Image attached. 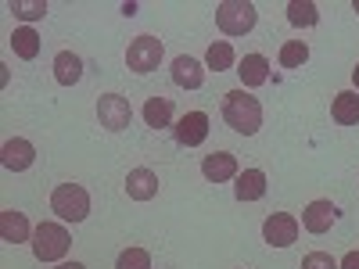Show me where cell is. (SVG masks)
I'll return each mask as SVG.
<instances>
[{
  "instance_id": "obj_1",
  "label": "cell",
  "mask_w": 359,
  "mask_h": 269,
  "mask_svg": "<svg viewBox=\"0 0 359 269\" xmlns=\"http://www.w3.org/2000/svg\"><path fill=\"white\" fill-rule=\"evenodd\" d=\"M223 118H226V126L233 133L255 137L259 126H262V104H259V97L245 94V86L230 90V94H223Z\"/></svg>"
},
{
  "instance_id": "obj_2",
  "label": "cell",
  "mask_w": 359,
  "mask_h": 269,
  "mask_svg": "<svg viewBox=\"0 0 359 269\" xmlns=\"http://www.w3.org/2000/svg\"><path fill=\"white\" fill-rule=\"evenodd\" d=\"M255 22H259V11H255V4H248V0H223V4H216V25L226 36L252 33Z\"/></svg>"
},
{
  "instance_id": "obj_3",
  "label": "cell",
  "mask_w": 359,
  "mask_h": 269,
  "mask_svg": "<svg viewBox=\"0 0 359 269\" xmlns=\"http://www.w3.org/2000/svg\"><path fill=\"white\" fill-rule=\"evenodd\" d=\"M72 248V237L65 226H57V223H40L33 230V255L40 262H57V258H65Z\"/></svg>"
},
{
  "instance_id": "obj_4",
  "label": "cell",
  "mask_w": 359,
  "mask_h": 269,
  "mask_svg": "<svg viewBox=\"0 0 359 269\" xmlns=\"http://www.w3.org/2000/svg\"><path fill=\"white\" fill-rule=\"evenodd\" d=\"M50 208L65 223H83L90 216V194L79 184H62V187H54V194H50Z\"/></svg>"
},
{
  "instance_id": "obj_5",
  "label": "cell",
  "mask_w": 359,
  "mask_h": 269,
  "mask_svg": "<svg viewBox=\"0 0 359 269\" xmlns=\"http://www.w3.org/2000/svg\"><path fill=\"white\" fill-rule=\"evenodd\" d=\"M162 62V40L158 36H137L130 47H126V65L130 72H155Z\"/></svg>"
},
{
  "instance_id": "obj_6",
  "label": "cell",
  "mask_w": 359,
  "mask_h": 269,
  "mask_svg": "<svg viewBox=\"0 0 359 269\" xmlns=\"http://www.w3.org/2000/svg\"><path fill=\"white\" fill-rule=\"evenodd\" d=\"M97 118H101V126L108 133H123L130 126V118H133V108L126 97H118V94H101L97 97Z\"/></svg>"
},
{
  "instance_id": "obj_7",
  "label": "cell",
  "mask_w": 359,
  "mask_h": 269,
  "mask_svg": "<svg viewBox=\"0 0 359 269\" xmlns=\"http://www.w3.org/2000/svg\"><path fill=\"white\" fill-rule=\"evenodd\" d=\"M262 237L269 248H287L298 241V219L287 216V212H273L266 223H262Z\"/></svg>"
},
{
  "instance_id": "obj_8",
  "label": "cell",
  "mask_w": 359,
  "mask_h": 269,
  "mask_svg": "<svg viewBox=\"0 0 359 269\" xmlns=\"http://www.w3.org/2000/svg\"><path fill=\"white\" fill-rule=\"evenodd\" d=\"M176 144L180 147H198L205 137H208V115L205 111H187L184 118L176 123Z\"/></svg>"
},
{
  "instance_id": "obj_9",
  "label": "cell",
  "mask_w": 359,
  "mask_h": 269,
  "mask_svg": "<svg viewBox=\"0 0 359 269\" xmlns=\"http://www.w3.org/2000/svg\"><path fill=\"white\" fill-rule=\"evenodd\" d=\"M0 162H4V169H11V172H25L36 162V147L29 140H22V137H15V140H8L4 147H0Z\"/></svg>"
},
{
  "instance_id": "obj_10",
  "label": "cell",
  "mask_w": 359,
  "mask_h": 269,
  "mask_svg": "<svg viewBox=\"0 0 359 269\" xmlns=\"http://www.w3.org/2000/svg\"><path fill=\"white\" fill-rule=\"evenodd\" d=\"M334 219H338V208L331 205V201H309L306 205V212H302V226L309 230V233H327L334 226Z\"/></svg>"
},
{
  "instance_id": "obj_11",
  "label": "cell",
  "mask_w": 359,
  "mask_h": 269,
  "mask_svg": "<svg viewBox=\"0 0 359 269\" xmlns=\"http://www.w3.org/2000/svg\"><path fill=\"white\" fill-rule=\"evenodd\" d=\"M201 176L208 184H226V179L237 176V158L230 151H216V155H205L201 162Z\"/></svg>"
},
{
  "instance_id": "obj_12",
  "label": "cell",
  "mask_w": 359,
  "mask_h": 269,
  "mask_svg": "<svg viewBox=\"0 0 359 269\" xmlns=\"http://www.w3.org/2000/svg\"><path fill=\"white\" fill-rule=\"evenodd\" d=\"M29 237H33V230H29L25 212L4 208V212H0V241H8V244H25Z\"/></svg>"
},
{
  "instance_id": "obj_13",
  "label": "cell",
  "mask_w": 359,
  "mask_h": 269,
  "mask_svg": "<svg viewBox=\"0 0 359 269\" xmlns=\"http://www.w3.org/2000/svg\"><path fill=\"white\" fill-rule=\"evenodd\" d=\"M172 83H176L180 90H198V86L205 83V69H201L198 57L180 54L176 62H172Z\"/></svg>"
},
{
  "instance_id": "obj_14",
  "label": "cell",
  "mask_w": 359,
  "mask_h": 269,
  "mask_svg": "<svg viewBox=\"0 0 359 269\" xmlns=\"http://www.w3.org/2000/svg\"><path fill=\"white\" fill-rule=\"evenodd\" d=\"M126 194L133 201H151L158 194V176L151 169H130L126 176Z\"/></svg>"
},
{
  "instance_id": "obj_15",
  "label": "cell",
  "mask_w": 359,
  "mask_h": 269,
  "mask_svg": "<svg viewBox=\"0 0 359 269\" xmlns=\"http://www.w3.org/2000/svg\"><path fill=\"white\" fill-rule=\"evenodd\" d=\"M237 201H259L266 194V172L262 169H245L237 172V184H233Z\"/></svg>"
},
{
  "instance_id": "obj_16",
  "label": "cell",
  "mask_w": 359,
  "mask_h": 269,
  "mask_svg": "<svg viewBox=\"0 0 359 269\" xmlns=\"http://www.w3.org/2000/svg\"><path fill=\"white\" fill-rule=\"evenodd\" d=\"M331 118L338 126H355L359 123V94H352V90L338 94L334 104H331Z\"/></svg>"
},
{
  "instance_id": "obj_17",
  "label": "cell",
  "mask_w": 359,
  "mask_h": 269,
  "mask_svg": "<svg viewBox=\"0 0 359 269\" xmlns=\"http://www.w3.org/2000/svg\"><path fill=\"white\" fill-rule=\"evenodd\" d=\"M237 76H241V83L252 90V86H262L266 79H269V62L262 54H245V62H241V69H237Z\"/></svg>"
},
{
  "instance_id": "obj_18",
  "label": "cell",
  "mask_w": 359,
  "mask_h": 269,
  "mask_svg": "<svg viewBox=\"0 0 359 269\" xmlns=\"http://www.w3.org/2000/svg\"><path fill=\"white\" fill-rule=\"evenodd\" d=\"M79 76H83V62H79L72 50H62V54L54 57V79L62 83V86L79 83Z\"/></svg>"
},
{
  "instance_id": "obj_19",
  "label": "cell",
  "mask_w": 359,
  "mask_h": 269,
  "mask_svg": "<svg viewBox=\"0 0 359 269\" xmlns=\"http://www.w3.org/2000/svg\"><path fill=\"white\" fill-rule=\"evenodd\" d=\"M144 123L151 126V130H162L172 123V101L169 97H147L144 104Z\"/></svg>"
},
{
  "instance_id": "obj_20",
  "label": "cell",
  "mask_w": 359,
  "mask_h": 269,
  "mask_svg": "<svg viewBox=\"0 0 359 269\" xmlns=\"http://www.w3.org/2000/svg\"><path fill=\"white\" fill-rule=\"evenodd\" d=\"M11 47H15V54L22 57V62H33V57L40 54V36H36V29H29V25L15 29V33H11Z\"/></svg>"
},
{
  "instance_id": "obj_21",
  "label": "cell",
  "mask_w": 359,
  "mask_h": 269,
  "mask_svg": "<svg viewBox=\"0 0 359 269\" xmlns=\"http://www.w3.org/2000/svg\"><path fill=\"white\" fill-rule=\"evenodd\" d=\"M287 22L298 25V29H309L320 22V8L313 4V0H291L287 4Z\"/></svg>"
},
{
  "instance_id": "obj_22",
  "label": "cell",
  "mask_w": 359,
  "mask_h": 269,
  "mask_svg": "<svg viewBox=\"0 0 359 269\" xmlns=\"http://www.w3.org/2000/svg\"><path fill=\"white\" fill-rule=\"evenodd\" d=\"M280 69H302L306 62H309V47L302 43V40H287L284 47H280Z\"/></svg>"
},
{
  "instance_id": "obj_23",
  "label": "cell",
  "mask_w": 359,
  "mask_h": 269,
  "mask_svg": "<svg viewBox=\"0 0 359 269\" xmlns=\"http://www.w3.org/2000/svg\"><path fill=\"white\" fill-rule=\"evenodd\" d=\"M205 62H208V69H216V72H226V69L233 65V47H230L226 40H216L212 47H208Z\"/></svg>"
},
{
  "instance_id": "obj_24",
  "label": "cell",
  "mask_w": 359,
  "mask_h": 269,
  "mask_svg": "<svg viewBox=\"0 0 359 269\" xmlns=\"http://www.w3.org/2000/svg\"><path fill=\"white\" fill-rule=\"evenodd\" d=\"M11 11H15V18H22V22H36V18L47 15V0H15Z\"/></svg>"
},
{
  "instance_id": "obj_25",
  "label": "cell",
  "mask_w": 359,
  "mask_h": 269,
  "mask_svg": "<svg viewBox=\"0 0 359 269\" xmlns=\"http://www.w3.org/2000/svg\"><path fill=\"white\" fill-rule=\"evenodd\" d=\"M115 269H151V255H147L144 248H126L123 255H118Z\"/></svg>"
},
{
  "instance_id": "obj_26",
  "label": "cell",
  "mask_w": 359,
  "mask_h": 269,
  "mask_svg": "<svg viewBox=\"0 0 359 269\" xmlns=\"http://www.w3.org/2000/svg\"><path fill=\"white\" fill-rule=\"evenodd\" d=\"M302 269H338V262L327 255V251H309L302 258Z\"/></svg>"
},
{
  "instance_id": "obj_27",
  "label": "cell",
  "mask_w": 359,
  "mask_h": 269,
  "mask_svg": "<svg viewBox=\"0 0 359 269\" xmlns=\"http://www.w3.org/2000/svg\"><path fill=\"white\" fill-rule=\"evenodd\" d=\"M338 269H359V251H348L345 258H341V265Z\"/></svg>"
},
{
  "instance_id": "obj_28",
  "label": "cell",
  "mask_w": 359,
  "mask_h": 269,
  "mask_svg": "<svg viewBox=\"0 0 359 269\" xmlns=\"http://www.w3.org/2000/svg\"><path fill=\"white\" fill-rule=\"evenodd\" d=\"M57 269H86L83 262H65V265H57Z\"/></svg>"
},
{
  "instance_id": "obj_29",
  "label": "cell",
  "mask_w": 359,
  "mask_h": 269,
  "mask_svg": "<svg viewBox=\"0 0 359 269\" xmlns=\"http://www.w3.org/2000/svg\"><path fill=\"white\" fill-rule=\"evenodd\" d=\"M352 83H355V90H359V65L352 69Z\"/></svg>"
},
{
  "instance_id": "obj_30",
  "label": "cell",
  "mask_w": 359,
  "mask_h": 269,
  "mask_svg": "<svg viewBox=\"0 0 359 269\" xmlns=\"http://www.w3.org/2000/svg\"><path fill=\"white\" fill-rule=\"evenodd\" d=\"M352 8H355V11H359V0H355V4H352Z\"/></svg>"
}]
</instances>
